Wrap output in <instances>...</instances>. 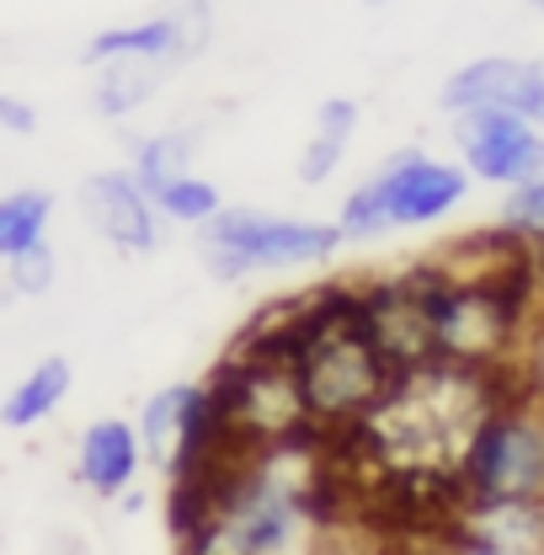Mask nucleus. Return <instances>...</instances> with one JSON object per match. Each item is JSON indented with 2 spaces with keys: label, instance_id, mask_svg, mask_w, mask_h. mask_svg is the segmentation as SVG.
Returning <instances> with one entry per match:
<instances>
[{
  "label": "nucleus",
  "instance_id": "1",
  "mask_svg": "<svg viewBox=\"0 0 544 555\" xmlns=\"http://www.w3.org/2000/svg\"><path fill=\"white\" fill-rule=\"evenodd\" d=\"M470 171L459 160H443L422 144H406L385 155L337 208V230L347 246L385 241L390 230H422L449 219L454 208L470 198Z\"/></svg>",
  "mask_w": 544,
  "mask_h": 555
},
{
  "label": "nucleus",
  "instance_id": "2",
  "mask_svg": "<svg viewBox=\"0 0 544 555\" xmlns=\"http://www.w3.org/2000/svg\"><path fill=\"white\" fill-rule=\"evenodd\" d=\"M198 235H204V268L219 283L283 273V268H321L347 246L337 219H299V214H272V208L246 204H224V214L208 219Z\"/></svg>",
  "mask_w": 544,
  "mask_h": 555
},
{
  "label": "nucleus",
  "instance_id": "3",
  "mask_svg": "<svg viewBox=\"0 0 544 555\" xmlns=\"http://www.w3.org/2000/svg\"><path fill=\"white\" fill-rule=\"evenodd\" d=\"M459 507L465 502H544V406L518 385L480 416L459 454Z\"/></svg>",
  "mask_w": 544,
  "mask_h": 555
},
{
  "label": "nucleus",
  "instance_id": "4",
  "mask_svg": "<svg viewBox=\"0 0 544 555\" xmlns=\"http://www.w3.org/2000/svg\"><path fill=\"white\" fill-rule=\"evenodd\" d=\"M454 150H459V166L485 182V188H523L544 177V129L534 118H518V113H465L454 118Z\"/></svg>",
  "mask_w": 544,
  "mask_h": 555
},
{
  "label": "nucleus",
  "instance_id": "5",
  "mask_svg": "<svg viewBox=\"0 0 544 555\" xmlns=\"http://www.w3.org/2000/svg\"><path fill=\"white\" fill-rule=\"evenodd\" d=\"M438 107L449 118H465V113H518V118L540 124L544 60H529V54H480V60L459 65L438 86Z\"/></svg>",
  "mask_w": 544,
  "mask_h": 555
},
{
  "label": "nucleus",
  "instance_id": "6",
  "mask_svg": "<svg viewBox=\"0 0 544 555\" xmlns=\"http://www.w3.org/2000/svg\"><path fill=\"white\" fill-rule=\"evenodd\" d=\"M80 208H86V219H91V230L107 241V246H118V251H155L160 246V208L155 198L139 188L134 171H96V177H86L80 182Z\"/></svg>",
  "mask_w": 544,
  "mask_h": 555
},
{
  "label": "nucleus",
  "instance_id": "7",
  "mask_svg": "<svg viewBox=\"0 0 544 555\" xmlns=\"http://www.w3.org/2000/svg\"><path fill=\"white\" fill-rule=\"evenodd\" d=\"M139 465H144L139 422H124V416H96V422L80 433L75 476H80L86 491H96V496H129V486L139 481Z\"/></svg>",
  "mask_w": 544,
  "mask_h": 555
},
{
  "label": "nucleus",
  "instance_id": "8",
  "mask_svg": "<svg viewBox=\"0 0 544 555\" xmlns=\"http://www.w3.org/2000/svg\"><path fill=\"white\" fill-rule=\"evenodd\" d=\"M198 33L182 11L171 16H150V22H129V27H102L86 43V65H118V60H144V65H177L182 54H193Z\"/></svg>",
  "mask_w": 544,
  "mask_h": 555
},
{
  "label": "nucleus",
  "instance_id": "9",
  "mask_svg": "<svg viewBox=\"0 0 544 555\" xmlns=\"http://www.w3.org/2000/svg\"><path fill=\"white\" fill-rule=\"evenodd\" d=\"M358 124H363V107L352 96H326L315 107V129H310L305 150H299V182L305 188H321V182L337 177V166L347 160V150H352Z\"/></svg>",
  "mask_w": 544,
  "mask_h": 555
},
{
  "label": "nucleus",
  "instance_id": "10",
  "mask_svg": "<svg viewBox=\"0 0 544 555\" xmlns=\"http://www.w3.org/2000/svg\"><path fill=\"white\" fill-rule=\"evenodd\" d=\"M454 524L476 529L485 540H502L523 555H544V502H465Z\"/></svg>",
  "mask_w": 544,
  "mask_h": 555
},
{
  "label": "nucleus",
  "instance_id": "11",
  "mask_svg": "<svg viewBox=\"0 0 544 555\" xmlns=\"http://www.w3.org/2000/svg\"><path fill=\"white\" fill-rule=\"evenodd\" d=\"M69 379H75V369H69V358H43L38 369H27V379L0 401V427H38L43 416L60 412V401L69 396Z\"/></svg>",
  "mask_w": 544,
  "mask_h": 555
},
{
  "label": "nucleus",
  "instance_id": "12",
  "mask_svg": "<svg viewBox=\"0 0 544 555\" xmlns=\"http://www.w3.org/2000/svg\"><path fill=\"white\" fill-rule=\"evenodd\" d=\"M49 219H54V193L43 188H22L0 198V257L16 262L22 251L49 241Z\"/></svg>",
  "mask_w": 544,
  "mask_h": 555
},
{
  "label": "nucleus",
  "instance_id": "13",
  "mask_svg": "<svg viewBox=\"0 0 544 555\" xmlns=\"http://www.w3.org/2000/svg\"><path fill=\"white\" fill-rule=\"evenodd\" d=\"M171 65H144V60H118V65H102L96 80V113L102 118H129L134 107H144L160 86V75Z\"/></svg>",
  "mask_w": 544,
  "mask_h": 555
},
{
  "label": "nucleus",
  "instance_id": "14",
  "mask_svg": "<svg viewBox=\"0 0 544 555\" xmlns=\"http://www.w3.org/2000/svg\"><path fill=\"white\" fill-rule=\"evenodd\" d=\"M139 177V188L155 198L166 182H177V177H187L193 171V134H182V129H171V134H150L139 139L134 150V166H129Z\"/></svg>",
  "mask_w": 544,
  "mask_h": 555
},
{
  "label": "nucleus",
  "instance_id": "15",
  "mask_svg": "<svg viewBox=\"0 0 544 555\" xmlns=\"http://www.w3.org/2000/svg\"><path fill=\"white\" fill-rule=\"evenodd\" d=\"M155 208H160V219H171V224L204 230L208 219L224 214V193H219L208 177L187 171V177H177V182H166V188L155 193Z\"/></svg>",
  "mask_w": 544,
  "mask_h": 555
},
{
  "label": "nucleus",
  "instance_id": "16",
  "mask_svg": "<svg viewBox=\"0 0 544 555\" xmlns=\"http://www.w3.org/2000/svg\"><path fill=\"white\" fill-rule=\"evenodd\" d=\"M496 230L513 235L518 246L529 251H544V177L502 193V214H496Z\"/></svg>",
  "mask_w": 544,
  "mask_h": 555
},
{
  "label": "nucleus",
  "instance_id": "17",
  "mask_svg": "<svg viewBox=\"0 0 544 555\" xmlns=\"http://www.w3.org/2000/svg\"><path fill=\"white\" fill-rule=\"evenodd\" d=\"M513 385H518L529 401H540L544 406V305L529 315L523 343H518V352H513Z\"/></svg>",
  "mask_w": 544,
  "mask_h": 555
},
{
  "label": "nucleus",
  "instance_id": "18",
  "mask_svg": "<svg viewBox=\"0 0 544 555\" xmlns=\"http://www.w3.org/2000/svg\"><path fill=\"white\" fill-rule=\"evenodd\" d=\"M422 555H523V551H513L502 540H485V534L465 529V524H443L438 534L422 540Z\"/></svg>",
  "mask_w": 544,
  "mask_h": 555
},
{
  "label": "nucleus",
  "instance_id": "19",
  "mask_svg": "<svg viewBox=\"0 0 544 555\" xmlns=\"http://www.w3.org/2000/svg\"><path fill=\"white\" fill-rule=\"evenodd\" d=\"M54 273H60V262H54V246L43 241V246H33V251H22V257L11 262V288H16V294H49V288H54Z\"/></svg>",
  "mask_w": 544,
  "mask_h": 555
},
{
  "label": "nucleus",
  "instance_id": "20",
  "mask_svg": "<svg viewBox=\"0 0 544 555\" xmlns=\"http://www.w3.org/2000/svg\"><path fill=\"white\" fill-rule=\"evenodd\" d=\"M0 129H11V134H33V129H38V113H33L27 102H16V96H0Z\"/></svg>",
  "mask_w": 544,
  "mask_h": 555
},
{
  "label": "nucleus",
  "instance_id": "21",
  "mask_svg": "<svg viewBox=\"0 0 544 555\" xmlns=\"http://www.w3.org/2000/svg\"><path fill=\"white\" fill-rule=\"evenodd\" d=\"M310 555H390V551H379V545H363V540H337V534H326L321 545Z\"/></svg>",
  "mask_w": 544,
  "mask_h": 555
},
{
  "label": "nucleus",
  "instance_id": "22",
  "mask_svg": "<svg viewBox=\"0 0 544 555\" xmlns=\"http://www.w3.org/2000/svg\"><path fill=\"white\" fill-rule=\"evenodd\" d=\"M534 273L544 278V251H534Z\"/></svg>",
  "mask_w": 544,
  "mask_h": 555
},
{
  "label": "nucleus",
  "instance_id": "23",
  "mask_svg": "<svg viewBox=\"0 0 544 555\" xmlns=\"http://www.w3.org/2000/svg\"><path fill=\"white\" fill-rule=\"evenodd\" d=\"M368 5H379V0H368Z\"/></svg>",
  "mask_w": 544,
  "mask_h": 555
},
{
  "label": "nucleus",
  "instance_id": "24",
  "mask_svg": "<svg viewBox=\"0 0 544 555\" xmlns=\"http://www.w3.org/2000/svg\"><path fill=\"white\" fill-rule=\"evenodd\" d=\"M540 11H544V0H540Z\"/></svg>",
  "mask_w": 544,
  "mask_h": 555
},
{
  "label": "nucleus",
  "instance_id": "25",
  "mask_svg": "<svg viewBox=\"0 0 544 555\" xmlns=\"http://www.w3.org/2000/svg\"><path fill=\"white\" fill-rule=\"evenodd\" d=\"M534 5H540V0H534Z\"/></svg>",
  "mask_w": 544,
  "mask_h": 555
}]
</instances>
